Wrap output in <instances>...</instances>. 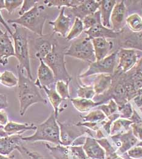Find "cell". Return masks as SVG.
<instances>
[{
    "label": "cell",
    "mask_w": 142,
    "mask_h": 159,
    "mask_svg": "<svg viewBox=\"0 0 142 159\" xmlns=\"http://www.w3.org/2000/svg\"><path fill=\"white\" fill-rule=\"evenodd\" d=\"M18 84L17 86V97L20 103L19 114L24 116L27 109L38 103H47L46 100L39 92V88L33 80L24 75V69L17 66Z\"/></svg>",
    "instance_id": "6da1fadb"
},
{
    "label": "cell",
    "mask_w": 142,
    "mask_h": 159,
    "mask_svg": "<svg viewBox=\"0 0 142 159\" xmlns=\"http://www.w3.org/2000/svg\"><path fill=\"white\" fill-rule=\"evenodd\" d=\"M12 26L14 29V32L11 37L14 41L15 57L18 60V66L25 70L27 76L33 80L27 30L24 27L16 24H12Z\"/></svg>",
    "instance_id": "7a4b0ae2"
},
{
    "label": "cell",
    "mask_w": 142,
    "mask_h": 159,
    "mask_svg": "<svg viewBox=\"0 0 142 159\" xmlns=\"http://www.w3.org/2000/svg\"><path fill=\"white\" fill-rule=\"evenodd\" d=\"M48 15L45 12V6L37 4L27 12L15 19H9L7 23L16 24L29 30L39 37L43 36V28Z\"/></svg>",
    "instance_id": "3957f363"
},
{
    "label": "cell",
    "mask_w": 142,
    "mask_h": 159,
    "mask_svg": "<svg viewBox=\"0 0 142 159\" xmlns=\"http://www.w3.org/2000/svg\"><path fill=\"white\" fill-rule=\"evenodd\" d=\"M57 119L53 112L44 121L37 126V129L34 134L23 137V141L31 143L45 141L56 145H62L60 129Z\"/></svg>",
    "instance_id": "277c9868"
},
{
    "label": "cell",
    "mask_w": 142,
    "mask_h": 159,
    "mask_svg": "<svg viewBox=\"0 0 142 159\" xmlns=\"http://www.w3.org/2000/svg\"><path fill=\"white\" fill-rule=\"evenodd\" d=\"M65 51L57 40L53 45L52 51L43 60L52 70L56 81L72 79L66 66Z\"/></svg>",
    "instance_id": "5b68a950"
},
{
    "label": "cell",
    "mask_w": 142,
    "mask_h": 159,
    "mask_svg": "<svg viewBox=\"0 0 142 159\" xmlns=\"http://www.w3.org/2000/svg\"><path fill=\"white\" fill-rule=\"evenodd\" d=\"M65 56L73 57L89 64L96 61L92 41L87 36L74 40L66 50Z\"/></svg>",
    "instance_id": "8992f818"
},
{
    "label": "cell",
    "mask_w": 142,
    "mask_h": 159,
    "mask_svg": "<svg viewBox=\"0 0 142 159\" xmlns=\"http://www.w3.org/2000/svg\"><path fill=\"white\" fill-rule=\"evenodd\" d=\"M117 65V51L109 54L103 60L95 61L89 64L88 68L79 77L84 79L92 75L99 74L113 75Z\"/></svg>",
    "instance_id": "52a82bcc"
},
{
    "label": "cell",
    "mask_w": 142,
    "mask_h": 159,
    "mask_svg": "<svg viewBox=\"0 0 142 159\" xmlns=\"http://www.w3.org/2000/svg\"><path fill=\"white\" fill-rule=\"evenodd\" d=\"M139 59L138 51L120 48L117 51V65L114 72L127 73L135 66Z\"/></svg>",
    "instance_id": "ba28073f"
},
{
    "label": "cell",
    "mask_w": 142,
    "mask_h": 159,
    "mask_svg": "<svg viewBox=\"0 0 142 159\" xmlns=\"http://www.w3.org/2000/svg\"><path fill=\"white\" fill-rule=\"evenodd\" d=\"M60 129V140L62 145L71 146L75 140L79 137L88 134V129H85L83 126L71 125L67 122L58 121Z\"/></svg>",
    "instance_id": "9c48e42d"
},
{
    "label": "cell",
    "mask_w": 142,
    "mask_h": 159,
    "mask_svg": "<svg viewBox=\"0 0 142 159\" xmlns=\"http://www.w3.org/2000/svg\"><path fill=\"white\" fill-rule=\"evenodd\" d=\"M117 39L120 48L142 52V31L134 32L124 27Z\"/></svg>",
    "instance_id": "30bf717a"
},
{
    "label": "cell",
    "mask_w": 142,
    "mask_h": 159,
    "mask_svg": "<svg viewBox=\"0 0 142 159\" xmlns=\"http://www.w3.org/2000/svg\"><path fill=\"white\" fill-rule=\"evenodd\" d=\"M116 147L117 152L119 155L126 154L129 149L136 146L139 140L134 136L131 129L126 133L109 136Z\"/></svg>",
    "instance_id": "8fae6325"
},
{
    "label": "cell",
    "mask_w": 142,
    "mask_h": 159,
    "mask_svg": "<svg viewBox=\"0 0 142 159\" xmlns=\"http://www.w3.org/2000/svg\"><path fill=\"white\" fill-rule=\"evenodd\" d=\"M100 6V1L82 0V2L77 7L69 9L70 15L68 16L71 17L74 16L82 20L88 15L95 13L99 10Z\"/></svg>",
    "instance_id": "7c38bea8"
},
{
    "label": "cell",
    "mask_w": 142,
    "mask_h": 159,
    "mask_svg": "<svg viewBox=\"0 0 142 159\" xmlns=\"http://www.w3.org/2000/svg\"><path fill=\"white\" fill-rule=\"evenodd\" d=\"M57 40L53 34H44L35 41V56L39 60H43L52 51L53 44Z\"/></svg>",
    "instance_id": "4fadbf2b"
},
{
    "label": "cell",
    "mask_w": 142,
    "mask_h": 159,
    "mask_svg": "<svg viewBox=\"0 0 142 159\" xmlns=\"http://www.w3.org/2000/svg\"><path fill=\"white\" fill-rule=\"evenodd\" d=\"M126 12V7L125 1H117L115 5L111 16V29L116 32H120L124 26L125 15Z\"/></svg>",
    "instance_id": "5bb4252c"
},
{
    "label": "cell",
    "mask_w": 142,
    "mask_h": 159,
    "mask_svg": "<svg viewBox=\"0 0 142 159\" xmlns=\"http://www.w3.org/2000/svg\"><path fill=\"white\" fill-rule=\"evenodd\" d=\"M39 65L37 71V79L35 83L41 89V87L45 86L50 88V86L56 82L54 74L51 68L48 66L43 60H39Z\"/></svg>",
    "instance_id": "9a60e30c"
},
{
    "label": "cell",
    "mask_w": 142,
    "mask_h": 159,
    "mask_svg": "<svg viewBox=\"0 0 142 159\" xmlns=\"http://www.w3.org/2000/svg\"><path fill=\"white\" fill-rule=\"evenodd\" d=\"M65 7L62 8L56 19L49 21V24L52 26L54 34H58L66 38L70 30L71 17L65 14Z\"/></svg>",
    "instance_id": "2e32d148"
},
{
    "label": "cell",
    "mask_w": 142,
    "mask_h": 159,
    "mask_svg": "<svg viewBox=\"0 0 142 159\" xmlns=\"http://www.w3.org/2000/svg\"><path fill=\"white\" fill-rule=\"evenodd\" d=\"M15 57L14 46L7 31L0 38V65L6 66L10 57Z\"/></svg>",
    "instance_id": "e0dca14e"
},
{
    "label": "cell",
    "mask_w": 142,
    "mask_h": 159,
    "mask_svg": "<svg viewBox=\"0 0 142 159\" xmlns=\"http://www.w3.org/2000/svg\"><path fill=\"white\" fill-rule=\"evenodd\" d=\"M83 148L89 159H106V153L103 148L94 137L87 135Z\"/></svg>",
    "instance_id": "ac0fdd59"
},
{
    "label": "cell",
    "mask_w": 142,
    "mask_h": 159,
    "mask_svg": "<svg viewBox=\"0 0 142 159\" xmlns=\"http://www.w3.org/2000/svg\"><path fill=\"white\" fill-rule=\"evenodd\" d=\"M88 38L90 40L97 38H102L106 39H116L120 32H116L111 28L104 26L102 24L97 25L90 27V29L84 31Z\"/></svg>",
    "instance_id": "d6986e66"
},
{
    "label": "cell",
    "mask_w": 142,
    "mask_h": 159,
    "mask_svg": "<svg viewBox=\"0 0 142 159\" xmlns=\"http://www.w3.org/2000/svg\"><path fill=\"white\" fill-rule=\"evenodd\" d=\"M23 134L7 135L0 139V154L9 156L21 144Z\"/></svg>",
    "instance_id": "ffe728a7"
},
{
    "label": "cell",
    "mask_w": 142,
    "mask_h": 159,
    "mask_svg": "<svg viewBox=\"0 0 142 159\" xmlns=\"http://www.w3.org/2000/svg\"><path fill=\"white\" fill-rule=\"evenodd\" d=\"M91 41L96 61L103 60L107 57L114 47V43L106 39L97 38Z\"/></svg>",
    "instance_id": "44dd1931"
},
{
    "label": "cell",
    "mask_w": 142,
    "mask_h": 159,
    "mask_svg": "<svg viewBox=\"0 0 142 159\" xmlns=\"http://www.w3.org/2000/svg\"><path fill=\"white\" fill-rule=\"evenodd\" d=\"M113 75L111 74H99L95 78L93 82V88L97 95H100L106 93L112 86Z\"/></svg>",
    "instance_id": "7402d4cb"
},
{
    "label": "cell",
    "mask_w": 142,
    "mask_h": 159,
    "mask_svg": "<svg viewBox=\"0 0 142 159\" xmlns=\"http://www.w3.org/2000/svg\"><path fill=\"white\" fill-rule=\"evenodd\" d=\"M117 2L115 0L100 1L99 11L101 13L102 24L106 27L111 29V16Z\"/></svg>",
    "instance_id": "603a6c76"
},
{
    "label": "cell",
    "mask_w": 142,
    "mask_h": 159,
    "mask_svg": "<svg viewBox=\"0 0 142 159\" xmlns=\"http://www.w3.org/2000/svg\"><path fill=\"white\" fill-rule=\"evenodd\" d=\"M3 129L8 135H11L14 134H23L25 132L30 130L35 131L37 126H35L34 123H20L9 121Z\"/></svg>",
    "instance_id": "cb8c5ba5"
},
{
    "label": "cell",
    "mask_w": 142,
    "mask_h": 159,
    "mask_svg": "<svg viewBox=\"0 0 142 159\" xmlns=\"http://www.w3.org/2000/svg\"><path fill=\"white\" fill-rule=\"evenodd\" d=\"M41 89H43L45 93L46 94L49 102H50L51 105H52L53 108V112L55 114V117L57 118L58 114L61 112V109H60V106L61 105L63 100L61 98V97L58 94L55 89H53L52 88H48V87H41Z\"/></svg>",
    "instance_id": "d4e9b609"
},
{
    "label": "cell",
    "mask_w": 142,
    "mask_h": 159,
    "mask_svg": "<svg viewBox=\"0 0 142 159\" xmlns=\"http://www.w3.org/2000/svg\"><path fill=\"white\" fill-rule=\"evenodd\" d=\"M71 100L74 107L78 112L81 113L88 112L90 111L92 108L102 105L101 103L97 102L94 100L81 98L78 97L71 98Z\"/></svg>",
    "instance_id": "484cf974"
},
{
    "label": "cell",
    "mask_w": 142,
    "mask_h": 159,
    "mask_svg": "<svg viewBox=\"0 0 142 159\" xmlns=\"http://www.w3.org/2000/svg\"><path fill=\"white\" fill-rule=\"evenodd\" d=\"M132 123L133 122L131 120L120 117L117 119L112 123L110 136L128 132L131 129V126Z\"/></svg>",
    "instance_id": "4316f807"
},
{
    "label": "cell",
    "mask_w": 142,
    "mask_h": 159,
    "mask_svg": "<svg viewBox=\"0 0 142 159\" xmlns=\"http://www.w3.org/2000/svg\"><path fill=\"white\" fill-rule=\"evenodd\" d=\"M46 147L49 150L54 159H71L69 146L58 145L55 146L45 144Z\"/></svg>",
    "instance_id": "83f0119b"
},
{
    "label": "cell",
    "mask_w": 142,
    "mask_h": 159,
    "mask_svg": "<svg viewBox=\"0 0 142 159\" xmlns=\"http://www.w3.org/2000/svg\"><path fill=\"white\" fill-rule=\"evenodd\" d=\"M82 1L80 0H47L44 1V6L49 7H57L62 9L63 7H67L69 9L74 8L78 6Z\"/></svg>",
    "instance_id": "f1b7e54d"
},
{
    "label": "cell",
    "mask_w": 142,
    "mask_h": 159,
    "mask_svg": "<svg viewBox=\"0 0 142 159\" xmlns=\"http://www.w3.org/2000/svg\"><path fill=\"white\" fill-rule=\"evenodd\" d=\"M84 31L85 29L82 20L78 18H75L73 25L65 39L68 41L76 40L81 35Z\"/></svg>",
    "instance_id": "f546056e"
},
{
    "label": "cell",
    "mask_w": 142,
    "mask_h": 159,
    "mask_svg": "<svg viewBox=\"0 0 142 159\" xmlns=\"http://www.w3.org/2000/svg\"><path fill=\"white\" fill-rule=\"evenodd\" d=\"M125 23L130 30L134 32L142 31V18L138 13H132L125 18Z\"/></svg>",
    "instance_id": "4dcf8cb0"
},
{
    "label": "cell",
    "mask_w": 142,
    "mask_h": 159,
    "mask_svg": "<svg viewBox=\"0 0 142 159\" xmlns=\"http://www.w3.org/2000/svg\"><path fill=\"white\" fill-rule=\"evenodd\" d=\"M72 80H57L55 82V91L63 100L71 98L69 92V83Z\"/></svg>",
    "instance_id": "1f68e13d"
},
{
    "label": "cell",
    "mask_w": 142,
    "mask_h": 159,
    "mask_svg": "<svg viewBox=\"0 0 142 159\" xmlns=\"http://www.w3.org/2000/svg\"><path fill=\"white\" fill-rule=\"evenodd\" d=\"M1 84L8 88L16 87L18 84V77L12 71L5 70L1 74Z\"/></svg>",
    "instance_id": "d6a6232c"
},
{
    "label": "cell",
    "mask_w": 142,
    "mask_h": 159,
    "mask_svg": "<svg viewBox=\"0 0 142 159\" xmlns=\"http://www.w3.org/2000/svg\"><path fill=\"white\" fill-rule=\"evenodd\" d=\"M85 30L90 29V27L97 25L102 24L101 13L99 10L95 13L88 15L82 20Z\"/></svg>",
    "instance_id": "836d02e7"
},
{
    "label": "cell",
    "mask_w": 142,
    "mask_h": 159,
    "mask_svg": "<svg viewBox=\"0 0 142 159\" xmlns=\"http://www.w3.org/2000/svg\"><path fill=\"white\" fill-rule=\"evenodd\" d=\"M83 121L85 122H95L100 123L106 119L107 117L100 109H95L90 111L86 116H81Z\"/></svg>",
    "instance_id": "e575fe53"
},
{
    "label": "cell",
    "mask_w": 142,
    "mask_h": 159,
    "mask_svg": "<svg viewBox=\"0 0 142 159\" xmlns=\"http://www.w3.org/2000/svg\"><path fill=\"white\" fill-rule=\"evenodd\" d=\"M16 150L21 154L23 159H53V157H46L37 152L30 151L21 144L18 146Z\"/></svg>",
    "instance_id": "d590c367"
},
{
    "label": "cell",
    "mask_w": 142,
    "mask_h": 159,
    "mask_svg": "<svg viewBox=\"0 0 142 159\" xmlns=\"http://www.w3.org/2000/svg\"><path fill=\"white\" fill-rule=\"evenodd\" d=\"M77 95L78 98L93 100L96 93L92 85H83L78 86Z\"/></svg>",
    "instance_id": "8d00e7d4"
},
{
    "label": "cell",
    "mask_w": 142,
    "mask_h": 159,
    "mask_svg": "<svg viewBox=\"0 0 142 159\" xmlns=\"http://www.w3.org/2000/svg\"><path fill=\"white\" fill-rule=\"evenodd\" d=\"M97 109L101 110L104 113V114L108 117L114 114H116L118 111V106L115 100L111 99L109 100V102L106 104H102L97 106Z\"/></svg>",
    "instance_id": "74e56055"
},
{
    "label": "cell",
    "mask_w": 142,
    "mask_h": 159,
    "mask_svg": "<svg viewBox=\"0 0 142 159\" xmlns=\"http://www.w3.org/2000/svg\"><path fill=\"white\" fill-rule=\"evenodd\" d=\"M70 155L72 159H86L88 158L83 146H69Z\"/></svg>",
    "instance_id": "f35d334b"
},
{
    "label": "cell",
    "mask_w": 142,
    "mask_h": 159,
    "mask_svg": "<svg viewBox=\"0 0 142 159\" xmlns=\"http://www.w3.org/2000/svg\"><path fill=\"white\" fill-rule=\"evenodd\" d=\"M118 111L120 116V118L129 119L133 114L134 109L130 102L121 106H118Z\"/></svg>",
    "instance_id": "ab89813d"
},
{
    "label": "cell",
    "mask_w": 142,
    "mask_h": 159,
    "mask_svg": "<svg viewBox=\"0 0 142 159\" xmlns=\"http://www.w3.org/2000/svg\"><path fill=\"white\" fill-rule=\"evenodd\" d=\"M126 154L132 159H142V142L132 148L126 153Z\"/></svg>",
    "instance_id": "60d3db41"
},
{
    "label": "cell",
    "mask_w": 142,
    "mask_h": 159,
    "mask_svg": "<svg viewBox=\"0 0 142 159\" xmlns=\"http://www.w3.org/2000/svg\"><path fill=\"white\" fill-rule=\"evenodd\" d=\"M23 2L22 0H6L5 9L9 14H12L16 9L21 7Z\"/></svg>",
    "instance_id": "b9f144b4"
},
{
    "label": "cell",
    "mask_w": 142,
    "mask_h": 159,
    "mask_svg": "<svg viewBox=\"0 0 142 159\" xmlns=\"http://www.w3.org/2000/svg\"><path fill=\"white\" fill-rule=\"evenodd\" d=\"M39 1L37 0H25L23 1V4L19 11L20 16L23 15V14L27 12L34 7L37 4H39Z\"/></svg>",
    "instance_id": "7bdbcfd3"
},
{
    "label": "cell",
    "mask_w": 142,
    "mask_h": 159,
    "mask_svg": "<svg viewBox=\"0 0 142 159\" xmlns=\"http://www.w3.org/2000/svg\"><path fill=\"white\" fill-rule=\"evenodd\" d=\"M131 129L134 136L139 140L142 142V122L140 123H132Z\"/></svg>",
    "instance_id": "ee69618b"
},
{
    "label": "cell",
    "mask_w": 142,
    "mask_h": 159,
    "mask_svg": "<svg viewBox=\"0 0 142 159\" xmlns=\"http://www.w3.org/2000/svg\"><path fill=\"white\" fill-rule=\"evenodd\" d=\"M9 102L7 97L5 94L0 93V111L8 107Z\"/></svg>",
    "instance_id": "f6af8a7d"
},
{
    "label": "cell",
    "mask_w": 142,
    "mask_h": 159,
    "mask_svg": "<svg viewBox=\"0 0 142 159\" xmlns=\"http://www.w3.org/2000/svg\"><path fill=\"white\" fill-rule=\"evenodd\" d=\"M9 121L7 113L4 111H0V126L4 128Z\"/></svg>",
    "instance_id": "bcb514c9"
},
{
    "label": "cell",
    "mask_w": 142,
    "mask_h": 159,
    "mask_svg": "<svg viewBox=\"0 0 142 159\" xmlns=\"http://www.w3.org/2000/svg\"><path fill=\"white\" fill-rule=\"evenodd\" d=\"M0 23L6 29V31L8 32V33L10 34L11 36H12L13 35L12 31L11 30V29L7 23H6V21L4 19V18H3V16H2V14H1V10H0Z\"/></svg>",
    "instance_id": "7dc6e473"
},
{
    "label": "cell",
    "mask_w": 142,
    "mask_h": 159,
    "mask_svg": "<svg viewBox=\"0 0 142 159\" xmlns=\"http://www.w3.org/2000/svg\"><path fill=\"white\" fill-rule=\"evenodd\" d=\"M134 102L135 103V104L137 105V106L139 108H140L142 107V94L141 95H139L137 96H136L135 98H134L133 99Z\"/></svg>",
    "instance_id": "c3c4849f"
},
{
    "label": "cell",
    "mask_w": 142,
    "mask_h": 159,
    "mask_svg": "<svg viewBox=\"0 0 142 159\" xmlns=\"http://www.w3.org/2000/svg\"><path fill=\"white\" fill-rule=\"evenodd\" d=\"M134 68L137 72H139L142 74V57L140 58V59L139 60L135 66L134 67Z\"/></svg>",
    "instance_id": "681fc988"
},
{
    "label": "cell",
    "mask_w": 142,
    "mask_h": 159,
    "mask_svg": "<svg viewBox=\"0 0 142 159\" xmlns=\"http://www.w3.org/2000/svg\"><path fill=\"white\" fill-rule=\"evenodd\" d=\"M106 159H125L123 157H121L120 155H119L117 152H114L113 154L107 156Z\"/></svg>",
    "instance_id": "f907efd6"
},
{
    "label": "cell",
    "mask_w": 142,
    "mask_h": 159,
    "mask_svg": "<svg viewBox=\"0 0 142 159\" xmlns=\"http://www.w3.org/2000/svg\"><path fill=\"white\" fill-rule=\"evenodd\" d=\"M7 135H8L7 134V133L4 131V129L0 128V139L2 138V137H6Z\"/></svg>",
    "instance_id": "816d5d0a"
},
{
    "label": "cell",
    "mask_w": 142,
    "mask_h": 159,
    "mask_svg": "<svg viewBox=\"0 0 142 159\" xmlns=\"http://www.w3.org/2000/svg\"><path fill=\"white\" fill-rule=\"evenodd\" d=\"M0 159H15L13 156H4L0 154Z\"/></svg>",
    "instance_id": "f5cc1de1"
},
{
    "label": "cell",
    "mask_w": 142,
    "mask_h": 159,
    "mask_svg": "<svg viewBox=\"0 0 142 159\" xmlns=\"http://www.w3.org/2000/svg\"><path fill=\"white\" fill-rule=\"evenodd\" d=\"M5 9V1L0 0V10Z\"/></svg>",
    "instance_id": "db71d44e"
},
{
    "label": "cell",
    "mask_w": 142,
    "mask_h": 159,
    "mask_svg": "<svg viewBox=\"0 0 142 159\" xmlns=\"http://www.w3.org/2000/svg\"><path fill=\"white\" fill-rule=\"evenodd\" d=\"M4 34V32L0 29V38Z\"/></svg>",
    "instance_id": "11a10c76"
},
{
    "label": "cell",
    "mask_w": 142,
    "mask_h": 159,
    "mask_svg": "<svg viewBox=\"0 0 142 159\" xmlns=\"http://www.w3.org/2000/svg\"><path fill=\"white\" fill-rule=\"evenodd\" d=\"M139 109H140V111L142 112V107H140V108H139Z\"/></svg>",
    "instance_id": "9f6ffc18"
},
{
    "label": "cell",
    "mask_w": 142,
    "mask_h": 159,
    "mask_svg": "<svg viewBox=\"0 0 142 159\" xmlns=\"http://www.w3.org/2000/svg\"><path fill=\"white\" fill-rule=\"evenodd\" d=\"M1 74L0 73V83H1Z\"/></svg>",
    "instance_id": "6f0895ef"
},
{
    "label": "cell",
    "mask_w": 142,
    "mask_h": 159,
    "mask_svg": "<svg viewBox=\"0 0 142 159\" xmlns=\"http://www.w3.org/2000/svg\"><path fill=\"white\" fill-rule=\"evenodd\" d=\"M89 159V158H88H88H87V159Z\"/></svg>",
    "instance_id": "680465c9"
}]
</instances>
